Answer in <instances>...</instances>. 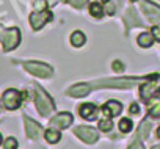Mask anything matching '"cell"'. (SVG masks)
Returning a JSON list of instances; mask_svg holds the SVG:
<instances>
[{"mask_svg":"<svg viewBox=\"0 0 160 149\" xmlns=\"http://www.w3.org/2000/svg\"><path fill=\"white\" fill-rule=\"evenodd\" d=\"M0 41L3 42V50L10 52L13 49H16L21 42V32L19 28H8V30H2L0 32Z\"/></svg>","mask_w":160,"mask_h":149,"instance_id":"3957f363","label":"cell"},{"mask_svg":"<svg viewBox=\"0 0 160 149\" xmlns=\"http://www.w3.org/2000/svg\"><path fill=\"white\" fill-rule=\"evenodd\" d=\"M121 112H122V104L118 101H108L102 107V113L107 118H115V116L121 115Z\"/></svg>","mask_w":160,"mask_h":149,"instance_id":"8fae6325","label":"cell"},{"mask_svg":"<svg viewBox=\"0 0 160 149\" xmlns=\"http://www.w3.org/2000/svg\"><path fill=\"white\" fill-rule=\"evenodd\" d=\"M0 144H2V135H0Z\"/></svg>","mask_w":160,"mask_h":149,"instance_id":"d6a6232c","label":"cell"},{"mask_svg":"<svg viewBox=\"0 0 160 149\" xmlns=\"http://www.w3.org/2000/svg\"><path fill=\"white\" fill-rule=\"evenodd\" d=\"M112 127H113L112 118H107V119H101V121H99V130L108 132V130H112Z\"/></svg>","mask_w":160,"mask_h":149,"instance_id":"7402d4cb","label":"cell"},{"mask_svg":"<svg viewBox=\"0 0 160 149\" xmlns=\"http://www.w3.org/2000/svg\"><path fill=\"white\" fill-rule=\"evenodd\" d=\"M24 122H25V132H27V135L32 138V140H38L39 137H41V126L36 122V121H33V119H30L28 116H25L24 118Z\"/></svg>","mask_w":160,"mask_h":149,"instance_id":"7c38bea8","label":"cell"},{"mask_svg":"<svg viewBox=\"0 0 160 149\" xmlns=\"http://www.w3.org/2000/svg\"><path fill=\"white\" fill-rule=\"evenodd\" d=\"M157 137H158V138H160V127H158V129H157Z\"/></svg>","mask_w":160,"mask_h":149,"instance_id":"4dcf8cb0","label":"cell"},{"mask_svg":"<svg viewBox=\"0 0 160 149\" xmlns=\"http://www.w3.org/2000/svg\"><path fill=\"white\" fill-rule=\"evenodd\" d=\"M3 147H5V149H18V140L13 138V137L7 138L5 143H3Z\"/></svg>","mask_w":160,"mask_h":149,"instance_id":"cb8c5ba5","label":"cell"},{"mask_svg":"<svg viewBox=\"0 0 160 149\" xmlns=\"http://www.w3.org/2000/svg\"><path fill=\"white\" fill-rule=\"evenodd\" d=\"M2 101H3V105L8 108V110H16L21 107V102H22V94L14 90V88H10L3 93L2 96Z\"/></svg>","mask_w":160,"mask_h":149,"instance_id":"8992f818","label":"cell"},{"mask_svg":"<svg viewBox=\"0 0 160 149\" xmlns=\"http://www.w3.org/2000/svg\"><path fill=\"white\" fill-rule=\"evenodd\" d=\"M53 19V14L52 11L49 10H44V11H33L30 14V24H32V28L33 30H41L47 22H50Z\"/></svg>","mask_w":160,"mask_h":149,"instance_id":"5b68a950","label":"cell"},{"mask_svg":"<svg viewBox=\"0 0 160 149\" xmlns=\"http://www.w3.org/2000/svg\"><path fill=\"white\" fill-rule=\"evenodd\" d=\"M138 79H116V80H98L93 87H112V88H132L137 85Z\"/></svg>","mask_w":160,"mask_h":149,"instance_id":"ba28073f","label":"cell"},{"mask_svg":"<svg viewBox=\"0 0 160 149\" xmlns=\"http://www.w3.org/2000/svg\"><path fill=\"white\" fill-rule=\"evenodd\" d=\"M44 137H46V141L47 143H52V144H55V143H58L61 140V135H60V132L57 129H47L46 133H44Z\"/></svg>","mask_w":160,"mask_h":149,"instance_id":"e0dca14e","label":"cell"},{"mask_svg":"<svg viewBox=\"0 0 160 149\" xmlns=\"http://www.w3.org/2000/svg\"><path fill=\"white\" fill-rule=\"evenodd\" d=\"M39 149H42V147H39Z\"/></svg>","mask_w":160,"mask_h":149,"instance_id":"e575fe53","label":"cell"},{"mask_svg":"<svg viewBox=\"0 0 160 149\" xmlns=\"http://www.w3.org/2000/svg\"><path fill=\"white\" fill-rule=\"evenodd\" d=\"M130 2H138V0H130Z\"/></svg>","mask_w":160,"mask_h":149,"instance_id":"836d02e7","label":"cell"},{"mask_svg":"<svg viewBox=\"0 0 160 149\" xmlns=\"http://www.w3.org/2000/svg\"><path fill=\"white\" fill-rule=\"evenodd\" d=\"M74 118L69 112H63V113H58L55 115L52 119H50V127H55V129H68L71 124H72Z\"/></svg>","mask_w":160,"mask_h":149,"instance_id":"9c48e42d","label":"cell"},{"mask_svg":"<svg viewBox=\"0 0 160 149\" xmlns=\"http://www.w3.org/2000/svg\"><path fill=\"white\" fill-rule=\"evenodd\" d=\"M85 42H87V36H85L83 32L75 30V32L71 35V44H72L74 47H82Z\"/></svg>","mask_w":160,"mask_h":149,"instance_id":"9a60e30c","label":"cell"},{"mask_svg":"<svg viewBox=\"0 0 160 149\" xmlns=\"http://www.w3.org/2000/svg\"><path fill=\"white\" fill-rule=\"evenodd\" d=\"M98 2H99L101 5H105V3H108V2H110V0H98Z\"/></svg>","mask_w":160,"mask_h":149,"instance_id":"f546056e","label":"cell"},{"mask_svg":"<svg viewBox=\"0 0 160 149\" xmlns=\"http://www.w3.org/2000/svg\"><path fill=\"white\" fill-rule=\"evenodd\" d=\"M112 67H113V71H116V72H122L124 71V64L119 61V60H116V61H113V64H112Z\"/></svg>","mask_w":160,"mask_h":149,"instance_id":"4316f807","label":"cell"},{"mask_svg":"<svg viewBox=\"0 0 160 149\" xmlns=\"http://www.w3.org/2000/svg\"><path fill=\"white\" fill-rule=\"evenodd\" d=\"M88 93H90L88 83H77L68 90V96H71V97H85Z\"/></svg>","mask_w":160,"mask_h":149,"instance_id":"4fadbf2b","label":"cell"},{"mask_svg":"<svg viewBox=\"0 0 160 149\" xmlns=\"http://www.w3.org/2000/svg\"><path fill=\"white\" fill-rule=\"evenodd\" d=\"M98 107L94 105V104H91V102H87V104H83V105H80L78 107V113H80V116H82L83 119H87V121H94L96 118H98Z\"/></svg>","mask_w":160,"mask_h":149,"instance_id":"30bf717a","label":"cell"},{"mask_svg":"<svg viewBox=\"0 0 160 149\" xmlns=\"http://www.w3.org/2000/svg\"><path fill=\"white\" fill-rule=\"evenodd\" d=\"M129 149H144V146H143V143H141V141H138V140H137V141H133V143L129 146Z\"/></svg>","mask_w":160,"mask_h":149,"instance_id":"83f0119b","label":"cell"},{"mask_svg":"<svg viewBox=\"0 0 160 149\" xmlns=\"http://www.w3.org/2000/svg\"><path fill=\"white\" fill-rule=\"evenodd\" d=\"M141 8L143 11L148 14V17L151 21H155V19H160V8L151 2H148V0H144V2H141Z\"/></svg>","mask_w":160,"mask_h":149,"instance_id":"5bb4252c","label":"cell"},{"mask_svg":"<svg viewBox=\"0 0 160 149\" xmlns=\"http://www.w3.org/2000/svg\"><path fill=\"white\" fill-rule=\"evenodd\" d=\"M151 33H152V36H154V39L160 42V24H157V25H154V27L151 28Z\"/></svg>","mask_w":160,"mask_h":149,"instance_id":"d4e9b609","label":"cell"},{"mask_svg":"<svg viewBox=\"0 0 160 149\" xmlns=\"http://www.w3.org/2000/svg\"><path fill=\"white\" fill-rule=\"evenodd\" d=\"M132 127H133V124H132V121L129 118H124V119L119 121V130L122 133H129L132 130Z\"/></svg>","mask_w":160,"mask_h":149,"instance_id":"ffe728a7","label":"cell"},{"mask_svg":"<svg viewBox=\"0 0 160 149\" xmlns=\"http://www.w3.org/2000/svg\"><path fill=\"white\" fill-rule=\"evenodd\" d=\"M24 67L30 74H33V76H36V77H41V79L52 77V74H53V71H52V67L49 64L39 63V61H25L24 63Z\"/></svg>","mask_w":160,"mask_h":149,"instance_id":"277c9868","label":"cell"},{"mask_svg":"<svg viewBox=\"0 0 160 149\" xmlns=\"http://www.w3.org/2000/svg\"><path fill=\"white\" fill-rule=\"evenodd\" d=\"M35 104H36V108L41 113V116H49L55 110V104H53L52 97L38 85L35 87Z\"/></svg>","mask_w":160,"mask_h":149,"instance_id":"6da1fadb","label":"cell"},{"mask_svg":"<svg viewBox=\"0 0 160 149\" xmlns=\"http://www.w3.org/2000/svg\"><path fill=\"white\" fill-rule=\"evenodd\" d=\"M90 14L96 19H101L104 16V10H102V5L99 2H94V3H90Z\"/></svg>","mask_w":160,"mask_h":149,"instance_id":"ac0fdd59","label":"cell"},{"mask_svg":"<svg viewBox=\"0 0 160 149\" xmlns=\"http://www.w3.org/2000/svg\"><path fill=\"white\" fill-rule=\"evenodd\" d=\"M47 5H49L47 0H35L33 8H35V11H44V10H47Z\"/></svg>","mask_w":160,"mask_h":149,"instance_id":"603a6c76","label":"cell"},{"mask_svg":"<svg viewBox=\"0 0 160 149\" xmlns=\"http://www.w3.org/2000/svg\"><path fill=\"white\" fill-rule=\"evenodd\" d=\"M129 112H130V115H138L140 113V107L137 104H132L130 108H129Z\"/></svg>","mask_w":160,"mask_h":149,"instance_id":"f1b7e54d","label":"cell"},{"mask_svg":"<svg viewBox=\"0 0 160 149\" xmlns=\"http://www.w3.org/2000/svg\"><path fill=\"white\" fill-rule=\"evenodd\" d=\"M138 133L141 135V138H149V133H151V122H149V121H143L141 126H140Z\"/></svg>","mask_w":160,"mask_h":149,"instance_id":"44dd1931","label":"cell"},{"mask_svg":"<svg viewBox=\"0 0 160 149\" xmlns=\"http://www.w3.org/2000/svg\"><path fill=\"white\" fill-rule=\"evenodd\" d=\"M152 149H160V144H157V146H154Z\"/></svg>","mask_w":160,"mask_h":149,"instance_id":"1f68e13d","label":"cell"},{"mask_svg":"<svg viewBox=\"0 0 160 149\" xmlns=\"http://www.w3.org/2000/svg\"><path fill=\"white\" fill-rule=\"evenodd\" d=\"M74 133L82 140L83 143H88V144H93L99 140V132L93 127H87V126H78L74 129Z\"/></svg>","mask_w":160,"mask_h":149,"instance_id":"52a82bcc","label":"cell"},{"mask_svg":"<svg viewBox=\"0 0 160 149\" xmlns=\"http://www.w3.org/2000/svg\"><path fill=\"white\" fill-rule=\"evenodd\" d=\"M148 113L154 118H158L160 116V99L157 101H152V104L148 107Z\"/></svg>","mask_w":160,"mask_h":149,"instance_id":"d6986e66","label":"cell"},{"mask_svg":"<svg viewBox=\"0 0 160 149\" xmlns=\"http://www.w3.org/2000/svg\"><path fill=\"white\" fill-rule=\"evenodd\" d=\"M160 93V74H152L148 80L140 87V97L144 102H149L152 96Z\"/></svg>","mask_w":160,"mask_h":149,"instance_id":"7a4b0ae2","label":"cell"},{"mask_svg":"<svg viewBox=\"0 0 160 149\" xmlns=\"http://www.w3.org/2000/svg\"><path fill=\"white\" fill-rule=\"evenodd\" d=\"M155 39H154V36H152V33H148V32H144V33H140L138 35V38H137V42H138V46H141V47H151L152 46V42H154Z\"/></svg>","mask_w":160,"mask_h":149,"instance_id":"2e32d148","label":"cell"},{"mask_svg":"<svg viewBox=\"0 0 160 149\" xmlns=\"http://www.w3.org/2000/svg\"><path fill=\"white\" fill-rule=\"evenodd\" d=\"M69 2H71V5L75 7V8H83V7L87 5L88 0H69Z\"/></svg>","mask_w":160,"mask_h":149,"instance_id":"484cf974","label":"cell"}]
</instances>
